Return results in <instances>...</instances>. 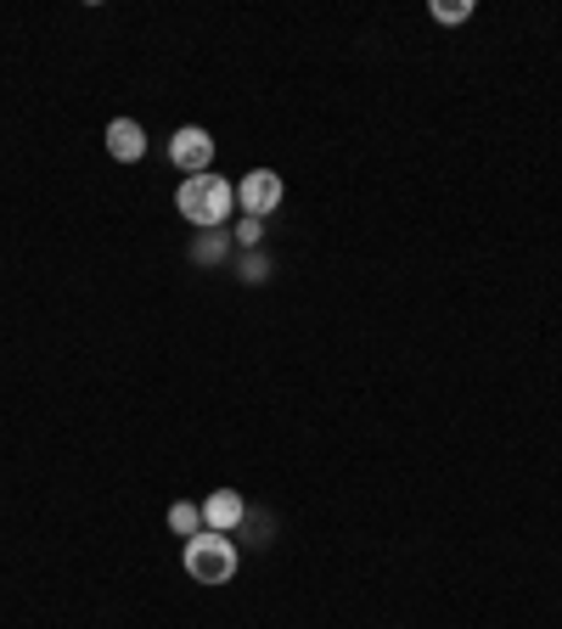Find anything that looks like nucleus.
Segmentation results:
<instances>
[{"mask_svg": "<svg viewBox=\"0 0 562 629\" xmlns=\"http://www.w3.org/2000/svg\"><path fill=\"white\" fill-rule=\"evenodd\" d=\"M259 236H265V225L242 214V225H236V247H259Z\"/></svg>", "mask_w": 562, "mask_h": 629, "instance_id": "10", "label": "nucleus"}, {"mask_svg": "<svg viewBox=\"0 0 562 629\" xmlns=\"http://www.w3.org/2000/svg\"><path fill=\"white\" fill-rule=\"evenodd\" d=\"M433 18H439V23H467L473 0H433Z\"/></svg>", "mask_w": 562, "mask_h": 629, "instance_id": "9", "label": "nucleus"}, {"mask_svg": "<svg viewBox=\"0 0 562 629\" xmlns=\"http://www.w3.org/2000/svg\"><path fill=\"white\" fill-rule=\"evenodd\" d=\"M242 518H247V500H242L236 489H214V494L203 500V529H214V534L242 529Z\"/></svg>", "mask_w": 562, "mask_h": 629, "instance_id": "5", "label": "nucleus"}, {"mask_svg": "<svg viewBox=\"0 0 562 629\" xmlns=\"http://www.w3.org/2000/svg\"><path fill=\"white\" fill-rule=\"evenodd\" d=\"M180 562H185V574H192V585H231L242 556H236V545H231L225 534H214V529H198L192 540H185Z\"/></svg>", "mask_w": 562, "mask_h": 629, "instance_id": "2", "label": "nucleus"}, {"mask_svg": "<svg viewBox=\"0 0 562 629\" xmlns=\"http://www.w3.org/2000/svg\"><path fill=\"white\" fill-rule=\"evenodd\" d=\"M220 254H225V231H203V242L192 247V259H198V265H214Z\"/></svg>", "mask_w": 562, "mask_h": 629, "instance_id": "8", "label": "nucleus"}, {"mask_svg": "<svg viewBox=\"0 0 562 629\" xmlns=\"http://www.w3.org/2000/svg\"><path fill=\"white\" fill-rule=\"evenodd\" d=\"M169 529H174L180 540H192V534L203 529V507H192V500H174V507H169Z\"/></svg>", "mask_w": 562, "mask_h": 629, "instance_id": "7", "label": "nucleus"}, {"mask_svg": "<svg viewBox=\"0 0 562 629\" xmlns=\"http://www.w3.org/2000/svg\"><path fill=\"white\" fill-rule=\"evenodd\" d=\"M107 152H113L118 163L147 158V130H141L136 118H113V124H107Z\"/></svg>", "mask_w": 562, "mask_h": 629, "instance_id": "6", "label": "nucleus"}, {"mask_svg": "<svg viewBox=\"0 0 562 629\" xmlns=\"http://www.w3.org/2000/svg\"><path fill=\"white\" fill-rule=\"evenodd\" d=\"M169 163L180 174H209L214 163V136L203 130V124H180V130L169 136Z\"/></svg>", "mask_w": 562, "mask_h": 629, "instance_id": "4", "label": "nucleus"}, {"mask_svg": "<svg viewBox=\"0 0 562 629\" xmlns=\"http://www.w3.org/2000/svg\"><path fill=\"white\" fill-rule=\"evenodd\" d=\"M174 209L198 231H225V220L236 209V185L225 174H185L180 192H174Z\"/></svg>", "mask_w": 562, "mask_h": 629, "instance_id": "1", "label": "nucleus"}, {"mask_svg": "<svg viewBox=\"0 0 562 629\" xmlns=\"http://www.w3.org/2000/svg\"><path fill=\"white\" fill-rule=\"evenodd\" d=\"M282 198H287V185H282L276 169H247L236 180V203H242L247 220H265L271 209H282Z\"/></svg>", "mask_w": 562, "mask_h": 629, "instance_id": "3", "label": "nucleus"}]
</instances>
